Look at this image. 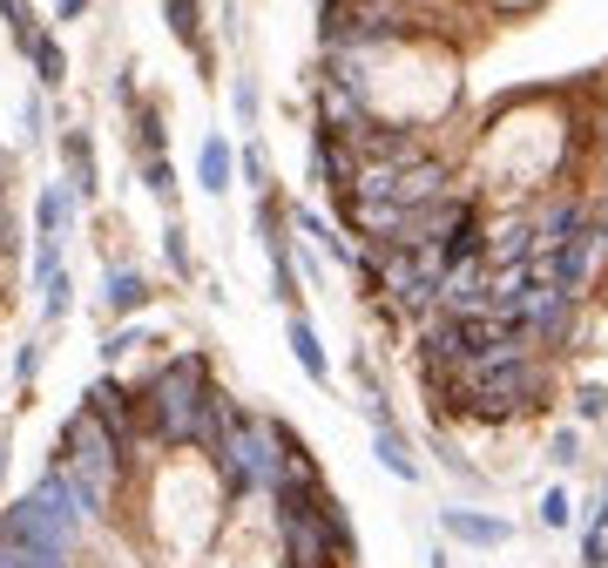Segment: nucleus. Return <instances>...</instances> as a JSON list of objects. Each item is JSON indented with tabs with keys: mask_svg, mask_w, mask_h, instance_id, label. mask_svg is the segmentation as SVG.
<instances>
[{
	"mask_svg": "<svg viewBox=\"0 0 608 568\" xmlns=\"http://www.w3.org/2000/svg\"><path fill=\"white\" fill-rule=\"evenodd\" d=\"M162 21L183 48H203V0H162Z\"/></svg>",
	"mask_w": 608,
	"mask_h": 568,
	"instance_id": "obj_9",
	"label": "nucleus"
},
{
	"mask_svg": "<svg viewBox=\"0 0 608 568\" xmlns=\"http://www.w3.org/2000/svg\"><path fill=\"white\" fill-rule=\"evenodd\" d=\"M142 183L156 203H177V170H169V156H142Z\"/></svg>",
	"mask_w": 608,
	"mask_h": 568,
	"instance_id": "obj_14",
	"label": "nucleus"
},
{
	"mask_svg": "<svg viewBox=\"0 0 608 568\" xmlns=\"http://www.w3.org/2000/svg\"><path fill=\"white\" fill-rule=\"evenodd\" d=\"M230 102H237L243 122H257V89H250V81H237V96H230Z\"/></svg>",
	"mask_w": 608,
	"mask_h": 568,
	"instance_id": "obj_23",
	"label": "nucleus"
},
{
	"mask_svg": "<svg viewBox=\"0 0 608 568\" xmlns=\"http://www.w3.org/2000/svg\"><path fill=\"white\" fill-rule=\"evenodd\" d=\"M34 372H41V346H21V352H14V379H21V386H28V379H34Z\"/></svg>",
	"mask_w": 608,
	"mask_h": 568,
	"instance_id": "obj_20",
	"label": "nucleus"
},
{
	"mask_svg": "<svg viewBox=\"0 0 608 568\" xmlns=\"http://www.w3.org/2000/svg\"><path fill=\"white\" fill-rule=\"evenodd\" d=\"M447 535L467 541V548H500V541H507V521H494V515H467V508H447Z\"/></svg>",
	"mask_w": 608,
	"mask_h": 568,
	"instance_id": "obj_7",
	"label": "nucleus"
},
{
	"mask_svg": "<svg viewBox=\"0 0 608 568\" xmlns=\"http://www.w3.org/2000/svg\"><path fill=\"white\" fill-rule=\"evenodd\" d=\"M210 454H217V474L230 480V495H278L285 480H298L285 460V440H278V420H265V413H237Z\"/></svg>",
	"mask_w": 608,
	"mask_h": 568,
	"instance_id": "obj_3",
	"label": "nucleus"
},
{
	"mask_svg": "<svg viewBox=\"0 0 608 568\" xmlns=\"http://www.w3.org/2000/svg\"><path fill=\"white\" fill-rule=\"evenodd\" d=\"M379 460H386V474H399V480H419V460H412V447H406L392 427H379Z\"/></svg>",
	"mask_w": 608,
	"mask_h": 568,
	"instance_id": "obj_13",
	"label": "nucleus"
},
{
	"mask_svg": "<svg viewBox=\"0 0 608 568\" xmlns=\"http://www.w3.org/2000/svg\"><path fill=\"white\" fill-rule=\"evenodd\" d=\"M102 305H109L116 318L142 311V305H149V278H142V271H129V265H109V278H102Z\"/></svg>",
	"mask_w": 608,
	"mask_h": 568,
	"instance_id": "obj_5",
	"label": "nucleus"
},
{
	"mask_svg": "<svg viewBox=\"0 0 608 568\" xmlns=\"http://www.w3.org/2000/svg\"><path fill=\"white\" fill-rule=\"evenodd\" d=\"M129 116H136V149H142V156H162V142H169V136H162V109H156V102H136Z\"/></svg>",
	"mask_w": 608,
	"mask_h": 568,
	"instance_id": "obj_12",
	"label": "nucleus"
},
{
	"mask_svg": "<svg viewBox=\"0 0 608 568\" xmlns=\"http://www.w3.org/2000/svg\"><path fill=\"white\" fill-rule=\"evenodd\" d=\"M28 61H34V74H41V89H61V81H68V54H61V41H54V34H34Z\"/></svg>",
	"mask_w": 608,
	"mask_h": 568,
	"instance_id": "obj_10",
	"label": "nucleus"
},
{
	"mask_svg": "<svg viewBox=\"0 0 608 568\" xmlns=\"http://www.w3.org/2000/svg\"><path fill=\"white\" fill-rule=\"evenodd\" d=\"M0 480H8V440H0Z\"/></svg>",
	"mask_w": 608,
	"mask_h": 568,
	"instance_id": "obj_28",
	"label": "nucleus"
},
{
	"mask_svg": "<svg viewBox=\"0 0 608 568\" xmlns=\"http://www.w3.org/2000/svg\"><path fill=\"white\" fill-rule=\"evenodd\" d=\"M535 399H541V366L520 352V346H507V352L474 359V366H460V372H453V406H460V413H474V420L528 413Z\"/></svg>",
	"mask_w": 608,
	"mask_h": 568,
	"instance_id": "obj_2",
	"label": "nucleus"
},
{
	"mask_svg": "<svg viewBox=\"0 0 608 568\" xmlns=\"http://www.w3.org/2000/svg\"><path fill=\"white\" fill-rule=\"evenodd\" d=\"M230 177H237L230 142H223V136H203V149H197V183H203L210 197H223V190H230Z\"/></svg>",
	"mask_w": 608,
	"mask_h": 568,
	"instance_id": "obj_6",
	"label": "nucleus"
},
{
	"mask_svg": "<svg viewBox=\"0 0 608 568\" xmlns=\"http://www.w3.org/2000/svg\"><path fill=\"white\" fill-rule=\"evenodd\" d=\"M74 203H81V197H74V183H48V190H41V203H34L41 237H61V230L74 223Z\"/></svg>",
	"mask_w": 608,
	"mask_h": 568,
	"instance_id": "obj_8",
	"label": "nucleus"
},
{
	"mask_svg": "<svg viewBox=\"0 0 608 568\" xmlns=\"http://www.w3.org/2000/svg\"><path fill=\"white\" fill-rule=\"evenodd\" d=\"M601 251H608V223H601Z\"/></svg>",
	"mask_w": 608,
	"mask_h": 568,
	"instance_id": "obj_29",
	"label": "nucleus"
},
{
	"mask_svg": "<svg viewBox=\"0 0 608 568\" xmlns=\"http://www.w3.org/2000/svg\"><path fill=\"white\" fill-rule=\"evenodd\" d=\"M0 14H8V28H14V48L28 54L34 34H41V28H34V8H28V0H0Z\"/></svg>",
	"mask_w": 608,
	"mask_h": 568,
	"instance_id": "obj_15",
	"label": "nucleus"
},
{
	"mask_svg": "<svg viewBox=\"0 0 608 568\" xmlns=\"http://www.w3.org/2000/svg\"><path fill=\"white\" fill-rule=\"evenodd\" d=\"M575 413H581V420H601V413H608V392H601V386H581V392H575Z\"/></svg>",
	"mask_w": 608,
	"mask_h": 568,
	"instance_id": "obj_19",
	"label": "nucleus"
},
{
	"mask_svg": "<svg viewBox=\"0 0 608 568\" xmlns=\"http://www.w3.org/2000/svg\"><path fill=\"white\" fill-rule=\"evenodd\" d=\"M162 258H169V271H177V278H197V265H190V237H183V223H169V230H162Z\"/></svg>",
	"mask_w": 608,
	"mask_h": 568,
	"instance_id": "obj_16",
	"label": "nucleus"
},
{
	"mask_svg": "<svg viewBox=\"0 0 608 568\" xmlns=\"http://www.w3.org/2000/svg\"><path fill=\"white\" fill-rule=\"evenodd\" d=\"M54 14L61 21H81V14H89V0H54Z\"/></svg>",
	"mask_w": 608,
	"mask_h": 568,
	"instance_id": "obj_26",
	"label": "nucleus"
},
{
	"mask_svg": "<svg viewBox=\"0 0 608 568\" xmlns=\"http://www.w3.org/2000/svg\"><path fill=\"white\" fill-rule=\"evenodd\" d=\"M595 521H601V528H608V487H601V515H595Z\"/></svg>",
	"mask_w": 608,
	"mask_h": 568,
	"instance_id": "obj_27",
	"label": "nucleus"
},
{
	"mask_svg": "<svg viewBox=\"0 0 608 568\" xmlns=\"http://www.w3.org/2000/svg\"><path fill=\"white\" fill-rule=\"evenodd\" d=\"M61 162H68V183H74V197L89 203V197L102 190V177H96V142H89V129H68V136H61Z\"/></svg>",
	"mask_w": 608,
	"mask_h": 568,
	"instance_id": "obj_4",
	"label": "nucleus"
},
{
	"mask_svg": "<svg viewBox=\"0 0 608 568\" xmlns=\"http://www.w3.org/2000/svg\"><path fill=\"white\" fill-rule=\"evenodd\" d=\"M61 467H68V480H74V495H81V508H89L96 521L116 508V487H122V460H129V447H122V434L102 420V413H68V427H61V454H54Z\"/></svg>",
	"mask_w": 608,
	"mask_h": 568,
	"instance_id": "obj_1",
	"label": "nucleus"
},
{
	"mask_svg": "<svg viewBox=\"0 0 608 568\" xmlns=\"http://www.w3.org/2000/svg\"><path fill=\"white\" fill-rule=\"evenodd\" d=\"M541 521H548V528H568V495H548V501H541Z\"/></svg>",
	"mask_w": 608,
	"mask_h": 568,
	"instance_id": "obj_22",
	"label": "nucleus"
},
{
	"mask_svg": "<svg viewBox=\"0 0 608 568\" xmlns=\"http://www.w3.org/2000/svg\"><path fill=\"white\" fill-rule=\"evenodd\" d=\"M291 352H298V366H305L311 379H325V372H331V366H325V346H318V332H311L305 318H291Z\"/></svg>",
	"mask_w": 608,
	"mask_h": 568,
	"instance_id": "obj_11",
	"label": "nucleus"
},
{
	"mask_svg": "<svg viewBox=\"0 0 608 568\" xmlns=\"http://www.w3.org/2000/svg\"><path fill=\"white\" fill-rule=\"evenodd\" d=\"M581 561H588V568H601V561H608V541H601V535H588V541H581Z\"/></svg>",
	"mask_w": 608,
	"mask_h": 568,
	"instance_id": "obj_25",
	"label": "nucleus"
},
{
	"mask_svg": "<svg viewBox=\"0 0 608 568\" xmlns=\"http://www.w3.org/2000/svg\"><path fill=\"white\" fill-rule=\"evenodd\" d=\"M34 278H41V285L61 278V237H41V243H34Z\"/></svg>",
	"mask_w": 608,
	"mask_h": 568,
	"instance_id": "obj_18",
	"label": "nucleus"
},
{
	"mask_svg": "<svg viewBox=\"0 0 608 568\" xmlns=\"http://www.w3.org/2000/svg\"><path fill=\"white\" fill-rule=\"evenodd\" d=\"M136 346H142V332H136V325H129V332H116V339H109V346H102V352H109V359H129V352H136Z\"/></svg>",
	"mask_w": 608,
	"mask_h": 568,
	"instance_id": "obj_21",
	"label": "nucleus"
},
{
	"mask_svg": "<svg viewBox=\"0 0 608 568\" xmlns=\"http://www.w3.org/2000/svg\"><path fill=\"white\" fill-rule=\"evenodd\" d=\"M68 305H74V291H68V271H61V278L41 285V318L54 325V318H68Z\"/></svg>",
	"mask_w": 608,
	"mask_h": 568,
	"instance_id": "obj_17",
	"label": "nucleus"
},
{
	"mask_svg": "<svg viewBox=\"0 0 608 568\" xmlns=\"http://www.w3.org/2000/svg\"><path fill=\"white\" fill-rule=\"evenodd\" d=\"M555 460H561V467H575V460H581V440H575V434H561V440H555Z\"/></svg>",
	"mask_w": 608,
	"mask_h": 568,
	"instance_id": "obj_24",
	"label": "nucleus"
}]
</instances>
